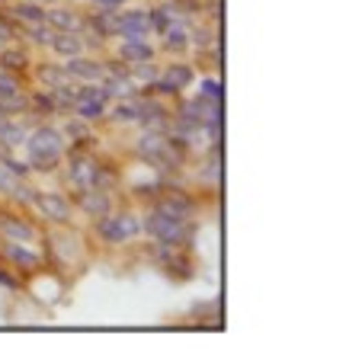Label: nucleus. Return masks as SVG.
<instances>
[{
	"instance_id": "f257e3e1",
	"label": "nucleus",
	"mask_w": 346,
	"mask_h": 352,
	"mask_svg": "<svg viewBox=\"0 0 346 352\" xmlns=\"http://www.w3.org/2000/svg\"><path fill=\"white\" fill-rule=\"evenodd\" d=\"M26 154L29 167L36 170H55L58 160L65 157V138L55 129H36L26 138Z\"/></svg>"
},
{
	"instance_id": "f03ea898",
	"label": "nucleus",
	"mask_w": 346,
	"mask_h": 352,
	"mask_svg": "<svg viewBox=\"0 0 346 352\" xmlns=\"http://www.w3.org/2000/svg\"><path fill=\"white\" fill-rule=\"evenodd\" d=\"M144 231L154 237V241H160V243H183L186 241V224H183V218H170V214H164V212H154L148 214V221H144Z\"/></svg>"
},
{
	"instance_id": "7ed1b4c3",
	"label": "nucleus",
	"mask_w": 346,
	"mask_h": 352,
	"mask_svg": "<svg viewBox=\"0 0 346 352\" xmlns=\"http://www.w3.org/2000/svg\"><path fill=\"white\" fill-rule=\"evenodd\" d=\"M141 231V224L135 214H103V221H100V234H103V241L109 243H122V241H131L135 234Z\"/></svg>"
},
{
	"instance_id": "20e7f679",
	"label": "nucleus",
	"mask_w": 346,
	"mask_h": 352,
	"mask_svg": "<svg viewBox=\"0 0 346 352\" xmlns=\"http://www.w3.org/2000/svg\"><path fill=\"white\" fill-rule=\"evenodd\" d=\"M151 32V19L144 10H125L116 13V36L122 38H144Z\"/></svg>"
},
{
	"instance_id": "39448f33",
	"label": "nucleus",
	"mask_w": 346,
	"mask_h": 352,
	"mask_svg": "<svg viewBox=\"0 0 346 352\" xmlns=\"http://www.w3.org/2000/svg\"><path fill=\"white\" fill-rule=\"evenodd\" d=\"M36 208L42 214H45L48 221H61L65 224L67 218H71V202H67L65 195H58V192H36Z\"/></svg>"
},
{
	"instance_id": "423d86ee",
	"label": "nucleus",
	"mask_w": 346,
	"mask_h": 352,
	"mask_svg": "<svg viewBox=\"0 0 346 352\" xmlns=\"http://www.w3.org/2000/svg\"><path fill=\"white\" fill-rule=\"evenodd\" d=\"M0 234L7 241H19V243L36 241V228L26 224L23 218H17V214H0Z\"/></svg>"
},
{
	"instance_id": "0eeeda50",
	"label": "nucleus",
	"mask_w": 346,
	"mask_h": 352,
	"mask_svg": "<svg viewBox=\"0 0 346 352\" xmlns=\"http://www.w3.org/2000/svg\"><path fill=\"white\" fill-rule=\"evenodd\" d=\"M71 183L77 189H94V186H100V167L87 157L71 160Z\"/></svg>"
},
{
	"instance_id": "6e6552de",
	"label": "nucleus",
	"mask_w": 346,
	"mask_h": 352,
	"mask_svg": "<svg viewBox=\"0 0 346 352\" xmlns=\"http://www.w3.org/2000/svg\"><path fill=\"white\" fill-rule=\"evenodd\" d=\"M65 71L71 77H77V80H103L106 77V67L100 65V61H90V58H80V55L67 58Z\"/></svg>"
},
{
	"instance_id": "1a4fd4ad",
	"label": "nucleus",
	"mask_w": 346,
	"mask_h": 352,
	"mask_svg": "<svg viewBox=\"0 0 346 352\" xmlns=\"http://www.w3.org/2000/svg\"><path fill=\"white\" fill-rule=\"evenodd\" d=\"M80 208H84L87 214H94V218H100V214L109 212V195L103 192V189H80Z\"/></svg>"
},
{
	"instance_id": "9d476101",
	"label": "nucleus",
	"mask_w": 346,
	"mask_h": 352,
	"mask_svg": "<svg viewBox=\"0 0 346 352\" xmlns=\"http://www.w3.org/2000/svg\"><path fill=\"white\" fill-rule=\"evenodd\" d=\"M138 154L141 157H148V160H167L170 157V144L167 138H160V135H144V138L138 141Z\"/></svg>"
},
{
	"instance_id": "9b49d317",
	"label": "nucleus",
	"mask_w": 346,
	"mask_h": 352,
	"mask_svg": "<svg viewBox=\"0 0 346 352\" xmlns=\"http://www.w3.org/2000/svg\"><path fill=\"white\" fill-rule=\"evenodd\" d=\"M189 84H193V71H189L186 65H173V67H167V74H164V80H160V90L164 93H180Z\"/></svg>"
},
{
	"instance_id": "f8f14e48",
	"label": "nucleus",
	"mask_w": 346,
	"mask_h": 352,
	"mask_svg": "<svg viewBox=\"0 0 346 352\" xmlns=\"http://www.w3.org/2000/svg\"><path fill=\"white\" fill-rule=\"evenodd\" d=\"M48 45L55 48L58 55L74 58V55H80L84 42H80V36H77V32H61V29H55V36H52V42H48Z\"/></svg>"
},
{
	"instance_id": "ddd939ff",
	"label": "nucleus",
	"mask_w": 346,
	"mask_h": 352,
	"mask_svg": "<svg viewBox=\"0 0 346 352\" xmlns=\"http://www.w3.org/2000/svg\"><path fill=\"white\" fill-rule=\"evenodd\" d=\"M45 19H48V26L61 29V32H77V29H80V16H77L74 10L55 7V10H48V13H45Z\"/></svg>"
},
{
	"instance_id": "4468645a",
	"label": "nucleus",
	"mask_w": 346,
	"mask_h": 352,
	"mask_svg": "<svg viewBox=\"0 0 346 352\" xmlns=\"http://www.w3.org/2000/svg\"><path fill=\"white\" fill-rule=\"evenodd\" d=\"M158 212L170 214V218H183V221H186V214L193 212V205H189V199H186V195L170 192V195H164V199H160V202H158Z\"/></svg>"
},
{
	"instance_id": "2eb2a0df",
	"label": "nucleus",
	"mask_w": 346,
	"mask_h": 352,
	"mask_svg": "<svg viewBox=\"0 0 346 352\" xmlns=\"http://www.w3.org/2000/svg\"><path fill=\"white\" fill-rule=\"evenodd\" d=\"M154 55V48L144 42V38H125V45H122V58L131 61V65H141V61H151Z\"/></svg>"
},
{
	"instance_id": "dca6fc26",
	"label": "nucleus",
	"mask_w": 346,
	"mask_h": 352,
	"mask_svg": "<svg viewBox=\"0 0 346 352\" xmlns=\"http://www.w3.org/2000/svg\"><path fill=\"white\" fill-rule=\"evenodd\" d=\"M7 256L23 269H36L39 266V253L29 250L26 243H19V241H7Z\"/></svg>"
},
{
	"instance_id": "f3484780",
	"label": "nucleus",
	"mask_w": 346,
	"mask_h": 352,
	"mask_svg": "<svg viewBox=\"0 0 346 352\" xmlns=\"http://www.w3.org/2000/svg\"><path fill=\"white\" fill-rule=\"evenodd\" d=\"M23 141H26V129H23L19 122H10L0 116V144H3V148H17Z\"/></svg>"
},
{
	"instance_id": "a211bd4d",
	"label": "nucleus",
	"mask_w": 346,
	"mask_h": 352,
	"mask_svg": "<svg viewBox=\"0 0 346 352\" xmlns=\"http://www.w3.org/2000/svg\"><path fill=\"white\" fill-rule=\"evenodd\" d=\"M74 109H77V116H80V119L94 122V119H100V116L106 112V100H96V96H80V100L74 102Z\"/></svg>"
},
{
	"instance_id": "6ab92c4d",
	"label": "nucleus",
	"mask_w": 346,
	"mask_h": 352,
	"mask_svg": "<svg viewBox=\"0 0 346 352\" xmlns=\"http://www.w3.org/2000/svg\"><path fill=\"white\" fill-rule=\"evenodd\" d=\"M39 80L48 87V90H58V87H65L67 80H71V74H67L65 67H55V65H42L39 67Z\"/></svg>"
},
{
	"instance_id": "aec40b11",
	"label": "nucleus",
	"mask_w": 346,
	"mask_h": 352,
	"mask_svg": "<svg viewBox=\"0 0 346 352\" xmlns=\"http://www.w3.org/2000/svg\"><path fill=\"white\" fill-rule=\"evenodd\" d=\"M160 36H164V42H167V48H177V52H183V48L189 45L186 26H180V23H173V19H170V23H167V29H164Z\"/></svg>"
},
{
	"instance_id": "412c9836",
	"label": "nucleus",
	"mask_w": 346,
	"mask_h": 352,
	"mask_svg": "<svg viewBox=\"0 0 346 352\" xmlns=\"http://www.w3.org/2000/svg\"><path fill=\"white\" fill-rule=\"evenodd\" d=\"M13 16L29 23V26H39V23H45V10H39L36 3H17V7H13Z\"/></svg>"
},
{
	"instance_id": "4be33fe9",
	"label": "nucleus",
	"mask_w": 346,
	"mask_h": 352,
	"mask_svg": "<svg viewBox=\"0 0 346 352\" xmlns=\"http://www.w3.org/2000/svg\"><path fill=\"white\" fill-rule=\"evenodd\" d=\"M0 67L17 74V71H23V67H26V55H23V52H10V48H0Z\"/></svg>"
},
{
	"instance_id": "5701e85b",
	"label": "nucleus",
	"mask_w": 346,
	"mask_h": 352,
	"mask_svg": "<svg viewBox=\"0 0 346 352\" xmlns=\"http://www.w3.org/2000/svg\"><path fill=\"white\" fill-rule=\"evenodd\" d=\"M116 119L119 122H141V102H135V100L119 102V106H116Z\"/></svg>"
},
{
	"instance_id": "b1692460",
	"label": "nucleus",
	"mask_w": 346,
	"mask_h": 352,
	"mask_svg": "<svg viewBox=\"0 0 346 352\" xmlns=\"http://www.w3.org/2000/svg\"><path fill=\"white\" fill-rule=\"evenodd\" d=\"M103 87H106L109 96H131V80L129 77H109Z\"/></svg>"
},
{
	"instance_id": "393cba45",
	"label": "nucleus",
	"mask_w": 346,
	"mask_h": 352,
	"mask_svg": "<svg viewBox=\"0 0 346 352\" xmlns=\"http://www.w3.org/2000/svg\"><path fill=\"white\" fill-rule=\"evenodd\" d=\"M13 93H19V80L13 71H3L0 67V96H13Z\"/></svg>"
},
{
	"instance_id": "a878e982",
	"label": "nucleus",
	"mask_w": 346,
	"mask_h": 352,
	"mask_svg": "<svg viewBox=\"0 0 346 352\" xmlns=\"http://www.w3.org/2000/svg\"><path fill=\"white\" fill-rule=\"evenodd\" d=\"M199 96H202V100L221 102V84H218V80H202V87H199Z\"/></svg>"
},
{
	"instance_id": "bb28decb",
	"label": "nucleus",
	"mask_w": 346,
	"mask_h": 352,
	"mask_svg": "<svg viewBox=\"0 0 346 352\" xmlns=\"http://www.w3.org/2000/svg\"><path fill=\"white\" fill-rule=\"evenodd\" d=\"M52 36H55V29H52V26L45 29V23H39V26H32V38H36L39 45H48V42H52Z\"/></svg>"
},
{
	"instance_id": "cd10ccee",
	"label": "nucleus",
	"mask_w": 346,
	"mask_h": 352,
	"mask_svg": "<svg viewBox=\"0 0 346 352\" xmlns=\"http://www.w3.org/2000/svg\"><path fill=\"white\" fill-rule=\"evenodd\" d=\"M100 7H122V3H129V0H96Z\"/></svg>"
},
{
	"instance_id": "c85d7f7f",
	"label": "nucleus",
	"mask_w": 346,
	"mask_h": 352,
	"mask_svg": "<svg viewBox=\"0 0 346 352\" xmlns=\"http://www.w3.org/2000/svg\"><path fill=\"white\" fill-rule=\"evenodd\" d=\"M67 135H84V125H74V122H71V125H67Z\"/></svg>"
},
{
	"instance_id": "c756f323",
	"label": "nucleus",
	"mask_w": 346,
	"mask_h": 352,
	"mask_svg": "<svg viewBox=\"0 0 346 352\" xmlns=\"http://www.w3.org/2000/svg\"><path fill=\"white\" fill-rule=\"evenodd\" d=\"M0 285H7V288H13V285H17V282H13V278H10V276H7V272H0Z\"/></svg>"
},
{
	"instance_id": "7c9ffc66",
	"label": "nucleus",
	"mask_w": 346,
	"mask_h": 352,
	"mask_svg": "<svg viewBox=\"0 0 346 352\" xmlns=\"http://www.w3.org/2000/svg\"><path fill=\"white\" fill-rule=\"evenodd\" d=\"M0 48H3V36H0Z\"/></svg>"
}]
</instances>
